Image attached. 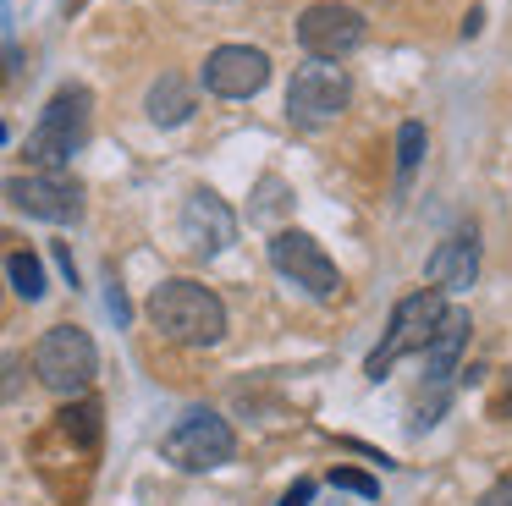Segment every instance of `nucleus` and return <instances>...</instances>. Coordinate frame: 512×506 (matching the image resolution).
Wrapping results in <instances>:
<instances>
[{
	"mask_svg": "<svg viewBox=\"0 0 512 506\" xmlns=\"http://www.w3.org/2000/svg\"><path fill=\"white\" fill-rule=\"evenodd\" d=\"M149 319H155V330H166L171 341H182V347H215V341L226 336V303L210 286L188 281V275H171V281L155 286Z\"/></svg>",
	"mask_w": 512,
	"mask_h": 506,
	"instance_id": "f257e3e1",
	"label": "nucleus"
},
{
	"mask_svg": "<svg viewBox=\"0 0 512 506\" xmlns=\"http://www.w3.org/2000/svg\"><path fill=\"white\" fill-rule=\"evenodd\" d=\"M89 121H94V94L83 83H67L56 99L45 105V116H39V127L28 132L23 154L39 165V171H61V165L72 160V154L89 143Z\"/></svg>",
	"mask_w": 512,
	"mask_h": 506,
	"instance_id": "f03ea898",
	"label": "nucleus"
},
{
	"mask_svg": "<svg viewBox=\"0 0 512 506\" xmlns=\"http://www.w3.org/2000/svg\"><path fill=\"white\" fill-rule=\"evenodd\" d=\"M441 314H446V297L435 292V286H419V292L402 297V303L391 308V325H386V336H380V347L364 358V374H369V380H386V374L397 369L402 358H413V352L430 347Z\"/></svg>",
	"mask_w": 512,
	"mask_h": 506,
	"instance_id": "7ed1b4c3",
	"label": "nucleus"
},
{
	"mask_svg": "<svg viewBox=\"0 0 512 506\" xmlns=\"http://www.w3.org/2000/svg\"><path fill=\"white\" fill-rule=\"evenodd\" d=\"M34 374L45 391L56 396H83L100 374V352H94V336L78 325H50L34 347Z\"/></svg>",
	"mask_w": 512,
	"mask_h": 506,
	"instance_id": "20e7f679",
	"label": "nucleus"
},
{
	"mask_svg": "<svg viewBox=\"0 0 512 506\" xmlns=\"http://www.w3.org/2000/svg\"><path fill=\"white\" fill-rule=\"evenodd\" d=\"M160 451H166V462H177V468H188V473H210V468H221V462H232L237 435L215 407H188V413L166 429Z\"/></svg>",
	"mask_w": 512,
	"mask_h": 506,
	"instance_id": "39448f33",
	"label": "nucleus"
},
{
	"mask_svg": "<svg viewBox=\"0 0 512 506\" xmlns=\"http://www.w3.org/2000/svg\"><path fill=\"white\" fill-rule=\"evenodd\" d=\"M347 105H353V83H347V72L336 61L303 66L287 88V116L298 121V127H325V121H336Z\"/></svg>",
	"mask_w": 512,
	"mask_h": 506,
	"instance_id": "423d86ee",
	"label": "nucleus"
},
{
	"mask_svg": "<svg viewBox=\"0 0 512 506\" xmlns=\"http://www.w3.org/2000/svg\"><path fill=\"white\" fill-rule=\"evenodd\" d=\"M6 198H12L23 215L50 220V226H72L83 215V182L67 171H23L6 182Z\"/></svg>",
	"mask_w": 512,
	"mask_h": 506,
	"instance_id": "0eeeda50",
	"label": "nucleus"
},
{
	"mask_svg": "<svg viewBox=\"0 0 512 506\" xmlns=\"http://www.w3.org/2000/svg\"><path fill=\"white\" fill-rule=\"evenodd\" d=\"M270 264H276L292 286H303L309 297H336V286H342L336 259L309 237V231H292V226L276 231V237H270Z\"/></svg>",
	"mask_w": 512,
	"mask_h": 506,
	"instance_id": "6e6552de",
	"label": "nucleus"
},
{
	"mask_svg": "<svg viewBox=\"0 0 512 506\" xmlns=\"http://www.w3.org/2000/svg\"><path fill=\"white\" fill-rule=\"evenodd\" d=\"M298 44L314 61H342L364 44V11L342 6V0H314L298 17Z\"/></svg>",
	"mask_w": 512,
	"mask_h": 506,
	"instance_id": "1a4fd4ad",
	"label": "nucleus"
},
{
	"mask_svg": "<svg viewBox=\"0 0 512 506\" xmlns=\"http://www.w3.org/2000/svg\"><path fill=\"white\" fill-rule=\"evenodd\" d=\"M270 83V55L254 44H221L204 61V88L221 99H254Z\"/></svg>",
	"mask_w": 512,
	"mask_h": 506,
	"instance_id": "9d476101",
	"label": "nucleus"
},
{
	"mask_svg": "<svg viewBox=\"0 0 512 506\" xmlns=\"http://www.w3.org/2000/svg\"><path fill=\"white\" fill-rule=\"evenodd\" d=\"M182 242L199 259H215V253H226L237 242V215L226 209L221 193H210V187L188 193V204H182Z\"/></svg>",
	"mask_w": 512,
	"mask_h": 506,
	"instance_id": "9b49d317",
	"label": "nucleus"
},
{
	"mask_svg": "<svg viewBox=\"0 0 512 506\" xmlns=\"http://www.w3.org/2000/svg\"><path fill=\"white\" fill-rule=\"evenodd\" d=\"M474 275H479L474 231H452V237L430 253V264H424V281H430L435 292H463V286H474Z\"/></svg>",
	"mask_w": 512,
	"mask_h": 506,
	"instance_id": "f8f14e48",
	"label": "nucleus"
},
{
	"mask_svg": "<svg viewBox=\"0 0 512 506\" xmlns=\"http://www.w3.org/2000/svg\"><path fill=\"white\" fill-rule=\"evenodd\" d=\"M468 330H474V325H468V308H446V314H441L430 347H424V369H430L435 385L457 369V358H463V347H468Z\"/></svg>",
	"mask_w": 512,
	"mask_h": 506,
	"instance_id": "ddd939ff",
	"label": "nucleus"
},
{
	"mask_svg": "<svg viewBox=\"0 0 512 506\" xmlns=\"http://www.w3.org/2000/svg\"><path fill=\"white\" fill-rule=\"evenodd\" d=\"M144 110H149V121H155V127H182V121L193 116V88H188V77H182V72L155 77Z\"/></svg>",
	"mask_w": 512,
	"mask_h": 506,
	"instance_id": "4468645a",
	"label": "nucleus"
},
{
	"mask_svg": "<svg viewBox=\"0 0 512 506\" xmlns=\"http://www.w3.org/2000/svg\"><path fill=\"white\" fill-rule=\"evenodd\" d=\"M56 429H61L67 440H78L83 451H100V440H105L100 402H89V396H72V407H61V413H56Z\"/></svg>",
	"mask_w": 512,
	"mask_h": 506,
	"instance_id": "2eb2a0df",
	"label": "nucleus"
},
{
	"mask_svg": "<svg viewBox=\"0 0 512 506\" xmlns=\"http://www.w3.org/2000/svg\"><path fill=\"white\" fill-rule=\"evenodd\" d=\"M6 275H12V292L17 297H28V303H39V297H45V264H39L28 248H17L12 259H6Z\"/></svg>",
	"mask_w": 512,
	"mask_h": 506,
	"instance_id": "dca6fc26",
	"label": "nucleus"
},
{
	"mask_svg": "<svg viewBox=\"0 0 512 506\" xmlns=\"http://www.w3.org/2000/svg\"><path fill=\"white\" fill-rule=\"evenodd\" d=\"M424 149H430L424 127H419V121H402V127H397V187H408V182H413V171H419Z\"/></svg>",
	"mask_w": 512,
	"mask_h": 506,
	"instance_id": "f3484780",
	"label": "nucleus"
},
{
	"mask_svg": "<svg viewBox=\"0 0 512 506\" xmlns=\"http://www.w3.org/2000/svg\"><path fill=\"white\" fill-rule=\"evenodd\" d=\"M331 484H336V490H347V495H364V501H375V495H380V484L369 479V473H358V468H331Z\"/></svg>",
	"mask_w": 512,
	"mask_h": 506,
	"instance_id": "a211bd4d",
	"label": "nucleus"
},
{
	"mask_svg": "<svg viewBox=\"0 0 512 506\" xmlns=\"http://www.w3.org/2000/svg\"><path fill=\"white\" fill-rule=\"evenodd\" d=\"M479 506H512V479H501V484H490L485 495H479Z\"/></svg>",
	"mask_w": 512,
	"mask_h": 506,
	"instance_id": "6ab92c4d",
	"label": "nucleus"
},
{
	"mask_svg": "<svg viewBox=\"0 0 512 506\" xmlns=\"http://www.w3.org/2000/svg\"><path fill=\"white\" fill-rule=\"evenodd\" d=\"M309 501H314V484L309 479H298L287 495H281V506H309Z\"/></svg>",
	"mask_w": 512,
	"mask_h": 506,
	"instance_id": "aec40b11",
	"label": "nucleus"
},
{
	"mask_svg": "<svg viewBox=\"0 0 512 506\" xmlns=\"http://www.w3.org/2000/svg\"><path fill=\"white\" fill-rule=\"evenodd\" d=\"M111 314H116V325H127V297H122V286H111Z\"/></svg>",
	"mask_w": 512,
	"mask_h": 506,
	"instance_id": "412c9836",
	"label": "nucleus"
},
{
	"mask_svg": "<svg viewBox=\"0 0 512 506\" xmlns=\"http://www.w3.org/2000/svg\"><path fill=\"white\" fill-rule=\"evenodd\" d=\"M479 28H485V11H468V22H463V39H474Z\"/></svg>",
	"mask_w": 512,
	"mask_h": 506,
	"instance_id": "4be33fe9",
	"label": "nucleus"
},
{
	"mask_svg": "<svg viewBox=\"0 0 512 506\" xmlns=\"http://www.w3.org/2000/svg\"><path fill=\"white\" fill-rule=\"evenodd\" d=\"M0 143H6V121H0Z\"/></svg>",
	"mask_w": 512,
	"mask_h": 506,
	"instance_id": "5701e85b",
	"label": "nucleus"
}]
</instances>
